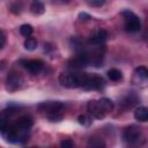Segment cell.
Returning a JSON list of instances; mask_svg holds the SVG:
<instances>
[{
	"label": "cell",
	"mask_w": 148,
	"mask_h": 148,
	"mask_svg": "<svg viewBox=\"0 0 148 148\" xmlns=\"http://www.w3.org/2000/svg\"><path fill=\"white\" fill-rule=\"evenodd\" d=\"M121 16L124 18V29L128 32H138L141 29V20L139 16L130 9L123 10Z\"/></svg>",
	"instance_id": "cell-5"
},
{
	"label": "cell",
	"mask_w": 148,
	"mask_h": 148,
	"mask_svg": "<svg viewBox=\"0 0 148 148\" xmlns=\"http://www.w3.org/2000/svg\"><path fill=\"white\" fill-rule=\"evenodd\" d=\"M22 66L31 75H37L43 71L44 62L42 60H39V59H29V60H23L22 61Z\"/></svg>",
	"instance_id": "cell-9"
},
{
	"label": "cell",
	"mask_w": 148,
	"mask_h": 148,
	"mask_svg": "<svg viewBox=\"0 0 148 148\" xmlns=\"http://www.w3.org/2000/svg\"><path fill=\"white\" fill-rule=\"evenodd\" d=\"M60 146L62 148H72L74 146V143H73V141L71 139H65V140H62L60 142Z\"/></svg>",
	"instance_id": "cell-21"
},
{
	"label": "cell",
	"mask_w": 148,
	"mask_h": 148,
	"mask_svg": "<svg viewBox=\"0 0 148 148\" xmlns=\"http://www.w3.org/2000/svg\"><path fill=\"white\" fill-rule=\"evenodd\" d=\"M22 83H23V79L18 74L9 73L7 76V80H6V88L10 91H15L21 88Z\"/></svg>",
	"instance_id": "cell-11"
},
{
	"label": "cell",
	"mask_w": 148,
	"mask_h": 148,
	"mask_svg": "<svg viewBox=\"0 0 148 148\" xmlns=\"http://www.w3.org/2000/svg\"><path fill=\"white\" fill-rule=\"evenodd\" d=\"M30 10L36 14V15H40L44 13L45 10V7H44V3L40 1V0H34L30 5Z\"/></svg>",
	"instance_id": "cell-14"
},
{
	"label": "cell",
	"mask_w": 148,
	"mask_h": 148,
	"mask_svg": "<svg viewBox=\"0 0 148 148\" xmlns=\"http://www.w3.org/2000/svg\"><path fill=\"white\" fill-rule=\"evenodd\" d=\"M60 1H62V2H68L69 0H60Z\"/></svg>",
	"instance_id": "cell-24"
},
{
	"label": "cell",
	"mask_w": 148,
	"mask_h": 148,
	"mask_svg": "<svg viewBox=\"0 0 148 148\" xmlns=\"http://www.w3.org/2000/svg\"><path fill=\"white\" fill-rule=\"evenodd\" d=\"M32 32H34V28H32L31 24H22V25L20 27V34H21L23 37H25V38L31 37Z\"/></svg>",
	"instance_id": "cell-17"
},
{
	"label": "cell",
	"mask_w": 148,
	"mask_h": 148,
	"mask_svg": "<svg viewBox=\"0 0 148 148\" xmlns=\"http://www.w3.org/2000/svg\"><path fill=\"white\" fill-rule=\"evenodd\" d=\"M106 0H86V2L90 7H102Z\"/></svg>",
	"instance_id": "cell-20"
},
{
	"label": "cell",
	"mask_w": 148,
	"mask_h": 148,
	"mask_svg": "<svg viewBox=\"0 0 148 148\" xmlns=\"http://www.w3.org/2000/svg\"><path fill=\"white\" fill-rule=\"evenodd\" d=\"M88 73H82L79 71H72V72H66L61 73L59 75V83L69 89L74 88H83L87 83L88 80Z\"/></svg>",
	"instance_id": "cell-3"
},
{
	"label": "cell",
	"mask_w": 148,
	"mask_h": 148,
	"mask_svg": "<svg viewBox=\"0 0 148 148\" xmlns=\"http://www.w3.org/2000/svg\"><path fill=\"white\" fill-rule=\"evenodd\" d=\"M38 110L39 112L49 120L52 123L60 121L64 118L65 113V105L64 103L59 101H46L42 102L38 104Z\"/></svg>",
	"instance_id": "cell-2"
},
{
	"label": "cell",
	"mask_w": 148,
	"mask_h": 148,
	"mask_svg": "<svg viewBox=\"0 0 148 148\" xmlns=\"http://www.w3.org/2000/svg\"><path fill=\"white\" fill-rule=\"evenodd\" d=\"M134 118L140 123L148 121V108L146 106H138L134 111Z\"/></svg>",
	"instance_id": "cell-13"
},
{
	"label": "cell",
	"mask_w": 148,
	"mask_h": 148,
	"mask_svg": "<svg viewBox=\"0 0 148 148\" xmlns=\"http://www.w3.org/2000/svg\"><path fill=\"white\" fill-rule=\"evenodd\" d=\"M1 44H0V47L1 49H3V46H5V44H6V35H5V32H3V30H1Z\"/></svg>",
	"instance_id": "cell-22"
},
{
	"label": "cell",
	"mask_w": 148,
	"mask_h": 148,
	"mask_svg": "<svg viewBox=\"0 0 148 148\" xmlns=\"http://www.w3.org/2000/svg\"><path fill=\"white\" fill-rule=\"evenodd\" d=\"M132 83L139 88H145L148 86V68L146 66H139L133 71L131 79Z\"/></svg>",
	"instance_id": "cell-7"
},
{
	"label": "cell",
	"mask_w": 148,
	"mask_h": 148,
	"mask_svg": "<svg viewBox=\"0 0 148 148\" xmlns=\"http://www.w3.org/2000/svg\"><path fill=\"white\" fill-rule=\"evenodd\" d=\"M32 125L34 119L28 114L18 117L14 123H9V120H1V133L8 142L25 143L29 140Z\"/></svg>",
	"instance_id": "cell-1"
},
{
	"label": "cell",
	"mask_w": 148,
	"mask_h": 148,
	"mask_svg": "<svg viewBox=\"0 0 148 148\" xmlns=\"http://www.w3.org/2000/svg\"><path fill=\"white\" fill-rule=\"evenodd\" d=\"M89 113L95 119H103L110 111L113 110V102L108 97H102L101 99H91L87 104Z\"/></svg>",
	"instance_id": "cell-4"
},
{
	"label": "cell",
	"mask_w": 148,
	"mask_h": 148,
	"mask_svg": "<svg viewBox=\"0 0 148 148\" xmlns=\"http://www.w3.org/2000/svg\"><path fill=\"white\" fill-rule=\"evenodd\" d=\"M88 145L90 147H97V148L105 147V143L101 138H90L89 141H88Z\"/></svg>",
	"instance_id": "cell-19"
},
{
	"label": "cell",
	"mask_w": 148,
	"mask_h": 148,
	"mask_svg": "<svg viewBox=\"0 0 148 148\" xmlns=\"http://www.w3.org/2000/svg\"><path fill=\"white\" fill-rule=\"evenodd\" d=\"M23 45H24V49H25V50H28V51H34V50L37 47L38 42H37V39L34 38V37H28V38H25Z\"/></svg>",
	"instance_id": "cell-16"
},
{
	"label": "cell",
	"mask_w": 148,
	"mask_h": 148,
	"mask_svg": "<svg viewBox=\"0 0 148 148\" xmlns=\"http://www.w3.org/2000/svg\"><path fill=\"white\" fill-rule=\"evenodd\" d=\"M77 123H79L80 125L84 126V127H88V126L91 125L92 120H91V118H90L89 116H87V114H80V116L77 117Z\"/></svg>",
	"instance_id": "cell-18"
},
{
	"label": "cell",
	"mask_w": 148,
	"mask_h": 148,
	"mask_svg": "<svg viewBox=\"0 0 148 148\" xmlns=\"http://www.w3.org/2000/svg\"><path fill=\"white\" fill-rule=\"evenodd\" d=\"M138 102H139L138 96H135L133 94H128V95H126L125 97L121 98V101L119 102V104L121 106H124L125 109H130V108H133L134 105H136Z\"/></svg>",
	"instance_id": "cell-12"
},
{
	"label": "cell",
	"mask_w": 148,
	"mask_h": 148,
	"mask_svg": "<svg viewBox=\"0 0 148 148\" xmlns=\"http://www.w3.org/2000/svg\"><path fill=\"white\" fill-rule=\"evenodd\" d=\"M141 138H142L141 130L135 125L127 126L123 132V140L127 145H138Z\"/></svg>",
	"instance_id": "cell-6"
},
{
	"label": "cell",
	"mask_w": 148,
	"mask_h": 148,
	"mask_svg": "<svg viewBox=\"0 0 148 148\" xmlns=\"http://www.w3.org/2000/svg\"><path fill=\"white\" fill-rule=\"evenodd\" d=\"M105 87V80L98 74H89L86 86L83 87L84 90H97L102 91Z\"/></svg>",
	"instance_id": "cell-8"
},
{
	"label": "cell",
	"mask_w": 148,
	"mask_h": 148,
	"mask_svg": "<svg viewBox=\"0 0 148 148\" xmlns=\"http://www.w3.org/2000/svg\"><path fill=\"white\" fill-rule=\"evenodd\" d=\"M108 77H109L111 81L117 82V81H120V80L123 79V74H121V72H120L119 69H117V68H111V69L108 71Z\"/></svg>",
	"instance_id": "cell-15"
},
{
	"label": "cell",
	"mask_w": 148,
	"mask_h": 148,
	"mask_svg": "<svg viewBox=\"0 0 148 148\" xmlns=\"http://www.w3.org/2000/svg\"><path fill=\"white\" fill-rule=\"evenodd\" d=\"M79 17H80L81 20H89V18H90V16H89L88 14H86V13H81V14L79 15Z\"/></svg>",
	"instance_id": "cell-23"
},
{
	"label": "cell",
	"mask_w": 148,
	"mask_h": 148,
	"mask_svg": "<svg viewBox=\"0 0 148 148\" xmlns=\"http://www.w3.org/2000/svg\"><path fill=\"white\" fill-rule=\"evenodd\" d=\"M108 38V32L104 29H97L95 31H92L89 36V38L87 39V43L92 45V46H102L104 44V42Z\"/></svg>",
	"instance_id": "cell-10"
}]
</instances>
